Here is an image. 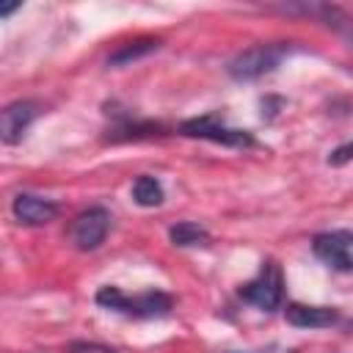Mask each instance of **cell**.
<instances>
[{"instance_id":"4fadbf2b","label":"cell","mask_w":353,"mask_h":353,"mask_svg":"<svg viewBox=\"0 0 353 353\" xmlns=\"http://www.w3.org/2000/svg\"><path fill=\"white\" fill-rule=\"evenodd\" d=\"M350 160H353V141L336 146V149L328 154V165H345V163H350Z\"/></svg>"},{"instance_id":"ba28073f","label":"cell","mask_w":353,"mask_h":353,"mask_svg":"<svg viewBox=\"0 0 353 353\" xmlns=\"http://www.w3.org/2000/svg\"><path fill=\"white\" fill-rule=\"evenodd\" d=\"M39 108L36 102H28V99H19V102H11L3 108V116H0V135L6 143H17L25 130L30 127V121L36 119Z\"/></svg>"},{"instance_id":"8fae6325","label":"cell","mask_w":353,"mask_h":353,"mask_svg":"<svg viewBox=\"0 0 353 353\" xmlns=\"http://www.w3.org/2000/svg\"><path fill=\"white\" fill-rule=\"evenodd\" d=\"M132 199H135V204H141V207H157V204L163 201V185H160L154 176L141 174V176L132 182Z\"/></svg>"},{"instance_id":"5bb4252c","label":"cell","mask_w":353,"mask_h":353,"mask_svg":"<svg viewBox=\"0 0 353 353\" xmlns=\"http://www.w3.org/2000/svg\"><path fill=\"white\" fill-rule=\"evenodd\" d=\"M69 353H116V350H110L105 345H97V342H72Z\"/></svg>"},{"instance_id":"7c38bea8","label":"cell","mask_w":353,"mask_h":353,"mask_svg":"<svg viewBox=\"0 0 353 353\" xmlns=\"http://www.w3.org/2000/svg\"><path fill=\"white\" fill-rule=\"evenodd\" d=\"M168 237H171L174 245H207V240H210V234L199 223H190V221H182V223L171 226Z\"/></svg>"},{"instance_id":"9a60e30c","label":"cell","mask_w":353,"mask_h":353,"mask_svg":"<svg viewBox=\"0 0 353 353\" xmlns=\"http://www.w3.org/2000/svg\"><path fill=\"white\" fill-rule=\"evenodd\" d=\"M17 8H19V6H6V8H0V17H11Z\"/></svg>"},{"instance_id":"52a82bcc","label":"cell","mask_w":353,"mask_h":353,"mask_svg":"<svg viewBox=\"0 0 353 353\" xmlns=\"http://www.w3.org/2000/svg\"><path fill=\"white\" fill-rule=\"evenodd\" d=\"M14 218L25 226H41V223H50L55 221L58 215V204L50 201V199H41V196H33V193H19L14 196Z\"/></svg>"},{"instance_id":"3957f363","label":"cell","mask_w":353,"mask_h":353,"mask_svg":"<svg viewBox=\"0 0 353 353\" xmlns=\"http://www.w3.org/2000/svg\"><path fill=\"white\" fill-rule=\"evenodd\" d=\"M287 55V47L284 44H256L245 52H240L237 58L229 61V74L234 80H259L265 74H270L281 58Z\"/></svg>"},{"instance_id":"7a4b0ae2","label":"cell","mask_w":353,"mask_h":353,"mask_svg":"<svg viewBox=\"0 0 353 353\" xmlns=\"http://www.w3.org/2000/svg\"><path fill=\"white\" fill-rule=\"evenodd\" d=\"M240 298H243L245 303L262 309V312L279 309V306H281V298H284V281H281L279 265H276L273 259L262 262L259 273H256L251 281H245V284L240 287Z\"/></svg>"},{"instance_id":"30bf717a","label":"cell","mask_w":353,"mask_h":353,"mask_svg":"<svg viewBox=\"0 0 353 353\" xmlns=\"http://www.w3.org/2000/svg\"><path fill=\"white\" fill-rule=\"evenodd\" d=\"M157 47H160V41H157V39H138V41H127V44H121V47L108 58V63H113V66H124V63H130V61H138V58H143V55L154 52Z\"/></svg>"},{"instance_id":"277c9868","label":"cell","mask_w":353,"mask_h":353,"mask_svg":"<svg viewBox=\"0 0 353 353\" xmlns=\"http://www.w3.org/2000/svg\"><path fill=\"white\" fill-rule=\"evenodd\" d=\"M182 135H188V138H204V141L223 143V146H237V149H248V146L256 143L251 132L226 127L221 113H207V116H199V119H188L182 124Z\"/></svg>"},{"instance_id":"8992f818","label":"cell","mask_w":353,"mask_h":353,"mask_svg":"<svg viewBox=\"0 0 353 353\" xmlns=\"http://www.w3.org/2000/svg\"><path fill=\"white\" fill-rule=\"evenodd\" d=\"M353 234L350 232H323L314 237L312 251L317 259H323L334 270H353Z\"/></svg>"},{"instance_id":"6da1fadb","label":"cell","mask_w":353,"mask_h":353,"mask_svg":"<svg viewBox=\"0 0 353 353\" xmlns=\"http://www.w3.org/2000/svg\"><path fill=\"white\" fill-rule=\"evenodd\" d=\"M97 303L121 314H132V317H163L174 309V298L160 292V290H149V292H138V295H127L119 287H102L97 292Z\"/></svg>"},{"instance_id":"2e32d148","label":"cell","mask_w":353,"mask_h":353,"mask_svg":"<svg viewBox=\"0 0 353 353\" xmlns=\"http://www.w3.org/2000/svg\"><path fill=\"white\" fill-rule=\"evenodd\" d=\"M347 331H350V334H353V320H350V325H347Z\"/></svg>"},{"instance_id":"5b68a950","label":"cell","mask_w":353,"mask_h":353,"mask_svg":"<svg viewBox=\"0 0 353 353\" xmlns=\"http://www.w3.org/2000/svg\"><path fill=\"white\" fill-rule=\"evenodd\" d=\"M108 229H110V212L105 207H91L72 221L69 237L80 251H94L108 237Z\"/></svg>"},{"instance_id":"9c48e42d","label":"cell","mask_w":353,"mask_h":353,"mask_svg":"<svg viewBox=\"0 0 353 353\" xmlns=\"http://www.w3.org/2000/svg\"><path fill=\"white\" fill-rule=\"evenodd\" d=\"M284 317L295 328H331L339 323V312L331 306H306V303H290L284 309Z\"/></svg>"}]
</instances>
